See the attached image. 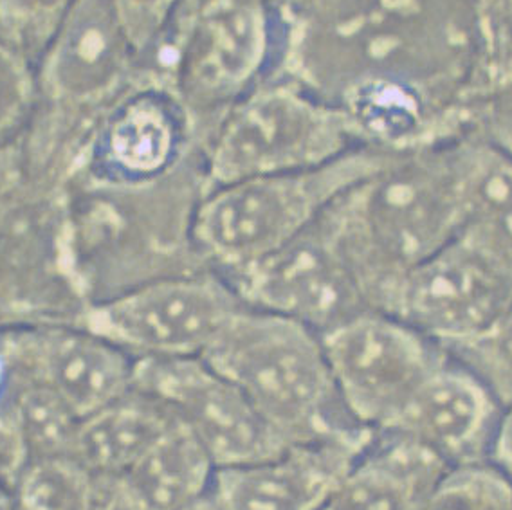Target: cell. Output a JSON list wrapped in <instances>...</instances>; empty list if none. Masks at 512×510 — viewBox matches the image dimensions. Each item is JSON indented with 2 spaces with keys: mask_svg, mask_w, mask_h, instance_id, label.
Wrapping results in <instances>:
<instances>
[{
  "mask_svg": "<svg viewBox=\"0 0 512 510\" xmlns=\"http://www.w3.org/2000/svg\"><path fill=\"white\" fill-rule=\"evenodd\" d=\"M202 359L289 444L368 431L339 402L320 332L300 321L244 303Z\"/></svg>",
  "mask_w": 512,
  "mask_h": 510,
  "instance_id": "1",
  "label": "cell"
},
{
  "mask_svg": "<svg viewBox=\"0 0 512 510\" xmlns=\"http://www.w3.org/2000/svg\"><path fill=\"white\" fill-rule=\"evenodd\" d=\"M388 161L390 155L356 148L320 168L208 188L193 211L190 237L201 255L235 273L300 237L343 193Z\"/></svg>",
  "mask_w": 512,
  "mask_h": 510,
  "instance_id": "2",
  "label": "cell"
},
{
  "mask_svg": "<svg viewBox=\"0 0 512 510\" xmlns=\"http://www.w3.org/2000/svg\"><path fill=\"white\" fill-rule=\"evenodd\" d=\"M339 105L300 83H260L222 112L204 155L210 188L251 177L320 168L356 150Z\"/></svg>",
  "mask_w": 512,
  "mask_h": 510,
  "instance_id": "3",
  "label": "cell"
},
{
  "mask_svg": "<svg viewBox=\"0 0 512 510\" xmlns=\"http://www.w3.org/2000/svg\"><path fill=\"white\" fill-rule=\"evenodd\" d=\"M280 42L271 0H184L154 55L186 109H228L264 83Z\"/></svg>",
  "mask_w": 512,
  "mask_h": 510,
  "instance_id": "4",
  "label": "cell"
},
{
  "mask_svg": "<svg viewBox=\"0 0 512 510\" xmlns=\"http://www.w3.org/2000/svg\"><path fill=\"white\" fill-rule=\"evenodd\" d=\"M242 307L224 276L186 274L91 303L74 323L136 359L202 357Z\"/></svg>",
  "mask_w": 512,
  "mask_h": 510,
  "instance_id": "5",
  "label": "cell"
},
{
  "mask_svg": "<svg viewBox=\"0 0 512 510\" xmlns=\"http://www.w3.org/2000/svg\"><path fill=\"white\" fill-rule=\"evenodd\" d=\"M339 402L357 426L383 431L446 361V350L383 310H365L321 332Z\"/></svg>",
  "mask_w": 512,
  "mask_h": 510,
  "instance_id": "6",
  "label": "cell"
},
{
  "mask_svg": "<svg viewBox=\"0 0 512 510\" xmlns=\"http://www.w3.org/2000/svg\"><path fill=\"white\" fill-rule=\"evenodd\" d=\"M224 278L249 307L300 321L320 334L375 310L327 211L287 246Z\"/></svg>",
  "mask_w": 512,
  "mask_h": 510,
  "instance_id": "7",
  "label": "cell"
},
{
  "mask_svg": "<svg viewBox=\"0 0 512 510\" xmlns=\"http://www.w3.org/2000/svg\"><path fill=\"white\" fill-rule=\"evenodd\" d=\"M132 388L161 402L217 469L258 462L289 446L246 395L202 357H138Z\"/></svg>",
  "mask_w": 512,
  "mask_h": 510,
  "instance_id": "8",
  "label": "cell"
},
{
  "mask_svg": "<svg viewBox=\"0 0 512 510\" xmlns=\"http://www.w3.org/2000/svg\"><path fill=\"white\" fill-rule=\"evenodd\" d=\"M511 307L512 282L457 237L395 282L383 312L446 350L482 334Z\"/></svg>",
  "mask_w": 512,
  "mask_h": 510,
  "instance_id": "9",
  "label": "cell"
},
{
  "mask_svg": "<svg viewBox=\"0 0 512 510\" xmlns=\"http://www.w3.org/2000/svg\"><path fill=\"white\" fill-rule=\"evenodd\" d=\"M192 134V114L165 83L141 78L91 128L85 163L96 181L143 188L174 172Z\"/></svg>",
  "mask_w": 512,
  "mask_h": 510,
  "instance_id": "10",
  "label": "cell"
},
{
  "mask_svg": "<svg viewBox=\"0 0 512 510\" xmlns=\"http://www.w3.org/2000/svg\"><path fill=\"white\" fill-rule=\"evenodd\" d=\"M35 71L38 101L69 114L101 116L141 80V62L114 0H78Z\"/></svg>",
  "mask_w": 512,
  "mask_h": 510,
  "instance_id": "11",
  "label": "cell"
},
{
  "mask_svg": "<svg viewBox=\"0 0 512 510\" xmlns=\"http://www.w3.org/2000/svg\"><path fill=\"white\" fill-rule=\"evenodd\" d=\"M0 357L8 374L55 393L78 419L132 390L136 357L80 325L0 328Z\"/></svg>",
  "mask_w": 512,
  "mask_h": 510,
  "instance_id": "12",
  "label": "cell"
},
{
  "mask_svg": "<svg viewBox=\"0 0 512 510\" xmlns=\"http://www.w3.org/2000/svg\"><path fill=\"white\" fill-rule=\"evenodd\" d=\"M374 431L289 444L278 455L217 469L224 510H325Z\"/></svg>",
  "mask_w": 512,
  "mask_h": 510,
  "instance_id": "13",
  "label": "cell"
},
{
  "mask_svg": "<svg viewBox=\"0 0 512 510\" xmlns=\"http://www.w3.org/2000/svg\"><path fill=\"white\" fill-rule=\"evenodd\" d=\"M500 411L484 384L448 356L388 429L413 438L449 467L475 464L487 462Z\"/></svg>",
  "mask_w": 512,
  "mask_h": 510,
  "instance_id": "14",
  "label": "cell"
},
{
  "mask_svg": "<svg viewBox=\"0 0 512 510\" xmlns=\"http://www.w3.org/2000/svg\"><path fill=\"white\" fill-rule=\"evenodd\" d=\"M448 469L413 438L374 431L325 510H421Z\"/></svg>",
  "mask_w": 512,
  "mask_h": 510,
  "instance_id": "15",
  "label": "cell"
},
{
  "mask_svg": "<svg viewBox=\"0 0 512 510\" xmlns=\"http://www.w3.org/2000/svg\"><path fill=\"white\" fill-rule=\"evenodd\" d=\"M462 220L457 237L512 282V157L491 146L455 154Z\"/></svg>",
  "mask_w": 512,
  "mask_h": 510,
  "instance_id": "16",
  "label": "cell"
},
{
  "mask_svg": "<svg viewBox=\"0 0 512 510\" xmlns=\"http://www.w3.org/2000/svg\"><path fill=\"white\" fill-rule=\"evenodd\" d=\"M175 424L161 402L132 388L80 420L71 458L91 474H125Z\"/></svg>",
  "mask_w": 512,
  "mask_h": 510,
  "instance_id": "17",
  "label": "cell"
},
{
  "mask_svg": "<svg viewBox=\"0 0 512 510\" xmlns=\"http://www.w3.org/2000/svg\"><path fill=\"white\" fill-rule=\"evenodd\" d=\"M215 473L206 449L177 422L123 476L143 510H181L210 494Z\"/></svg>",
  "mask_w": 512,
  "mask_h": 510,
  "instance_id": "18",
  "label": "cell"
},
{
  "mask_svg": "<svg viewBox=\"0 0 512 510\" xmlns=\"http://www.w3.org/2000/svg\"><path fill=\"white\" fill-rule=\"evenodd\" d=\"M0 402L17 422L31 460L71 458L82 419L55 393L26 377L8 374Z\"/></svg>",
  "mask_w": 512,
  "mask_h": 510,
  "instance_id": "19",
  "label": "cell"
},
{
  "mask_svg": "<svg viewBox=\"0 0 512 510\" xmlns=\"http://www.w3.org/2000/svg\"><path fill=\"white\" fill-rule=\"evenodd\" d=\"M421 510H512V482L489 462L455 465Z\"/></svg>",
  "mask_w": 512,
  "mask_h": 510,
  "instance_id": "20",
  "label": "cell"
},
{
  "mask_svg": "<svg viewBox=\"0 0 512 510\" xmlns=\"http://www.w3.org/2000/svg\"><path fill=\"white\" fill-rule=\"evenodd\" d=\"M453 361L484 384L500 408L512 402V307L482 334L446 348Z\"/></svg>",
  "mask_w": 512,
  "mask_h": 510,
  "instance_id": "21",
  "label": "cell"
},
{
  "mask_svg": "<svg viewBox=\"0 0 512 510\" xmlns=\"http://www.w3.org/2000/svg\"><path fill=\"white\" fill-rule=\"evenodd\" d=\"M78 0H0V38L37 67Z\"/></svg>",
  "mask_w": 512,
  "mask_h": 510,
  "instance_id": "22",
  "label": "cell"
},
{
  "mask_svg": "<svg viewBox=\"0 0 512 510\" xmlns=\"http://www.w3.org/2000/svg\"><path fill=\"white\" fill-rule=\"evenodd\" d=\"M37 105L35 65L0 38V145L33 118Z\"/></svg>",
  "mask_w": 512,
  "mask_h": 510,
  "instance_id": "23",
  "label": "cell"
},
{
  "mask_svg": "<svg viewBox=\"0 0 512 510\" xmlns=\"http://www.w3.org/2000/svg\"><path fill=\"white\" fill-rule=\"evenodd\" d=\"M184 0H114L119 22L134 47L143 73V62L154 55Z\"/></svg>",
  "mask_w": 512,
  "mask_h": 510,
  "instance_id": "24",
  "label": "cell"
},
{
  "mask_svg": "<svg viewBox=\"0 0 512 510\" xmlns=\"http://www.w3.org/2000/svg\"><path fill=\"white\" fill-rule=\"evenodd\" d=\"M29 462L31 455L19 426L0 402V485L15 491Z\"/></svg>",
  "mask_w": 512,
  "mask_h": 510,
  "instance_id": "25",
  "label": "cell"
},
{
  "mask_svg": "<svg viewBox=\"0 0 512 510\" xmlns=\"http://www.w3.org/2000/svg\"><path fill=\"white\" fill-rule=\"evenodd\" d=\"M85 510H143L123 474H91Z\"/></svg>",
  "mask_w": 512,
  "mask_h": 510,
  "instance_id": "26",
  "label": "cell"
},
{
  "mask_svg": "<svg viewBox=\"0 0 512 510\" xmlns=\"http://www.w3.org/2000/svg\"><path fill=\"white\" fill-rule=\"evenodd\" d=\"M487 462L502 471L512 482V402L500 411Z\"/></svg>",
  "mask_w": 512,
  "mask_h": 510,
  "instance_id": "27",
  "label": "cell"
},
{
  "mask_svg": "<svg viewBox=\"0 0 512 510\" xmlns=\"http://www.w3.org/2000/svg\"><path fill=\"white\" fill-rule=\"evenodd\" d=\"M181 510H224L219 501L215 500L213 494H206L202 496L201 500L193 501L188 507H184Z\"/></svg>",
  "mask_w": 512,
  "mask_h": 510,
  "instance_id": "28",
  "label": "cell"
},
{
  "mask_svg": "<svg viewBox=\"0 0 512 510\" xmlns=\"http://www.w3.org/2000/svg\"><path fill=\"white\" fill-rule=\"evenodd\" d=\"M0 510H17L15 505V491L0 485Z\"/></svg>",
  "mask_w": 512,
  "mask_h": 510,
  "instance_id": "29",
  "label": "cell"
},
{
  "mask_svg": "<svg viewBox=\"0 0 512 510\" xmlns=\"http://www.w3.org/2000/svg\"><path fill=\"white\" fill-rule=\"evenodd\" d=\"M6 384H8V366L4 363V359L0 357V399H2V395H4Z\"/></svg>",
  "mask_w": 512,
  "mask_h": 510,
  "instance_id": "30",
  "label": "cell"
}]
</instances>
